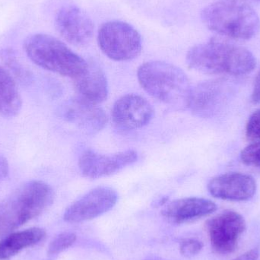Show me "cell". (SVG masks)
Masks as SVG:
<instances>
[{
  "label": "cell",
  "instance_id": "cell-1",
  "mask_svg": "<svg viewBox=\"0 0 260 260\" xmlns=\"http://www.w3.org/2000/svg\"><path fill=\"white\" fill-rule=\"evenodd\" d=\"M186 59L189 68L209 75L243 76L251 73L256 66V58L247 49L218 41L194 46Z\"/></svg>",
  "mask_w": 260,
  "mask_h": 260
},
{
  "label": "cell",
  "instance_id": "cell-2",
  "mask_svg": "<svg viewBox=\"0 0 260 260\" xmlns=\"http://www.w3.org/2000/svg\"><path fill=\"white\" fill-rule=\"evenodd\" d=\"M138 79L144 90L159 102L175 108H187L191 89L181 69L162 61L140 66Z\"/></svg>",
  "mask_w": 260,
  "mask_h": 260
},
{
  "label": "cell",
  "instance_id": "cell-3",
  "mask_svg": "<svg viewBox=\"0 0 260 260\" xmlns=\"http://www.w3.org/2000/svg\"><path fill=\"white\" fill-rule=\"evenodd\" d=\"M201 18L212 31L235 40H249L257 35L260 20L250 6L235 0L215 2L204 8Z\"/></svg>",
  "mask_w": 260,
  "mask_h": 260
},
{
  "label": "cell",
  "instance_id": "cell-4",
  "mask_svg": "<svg viewBox=\"0 0 260 260\" xmlns=\"http://www.w3.org/2000/svg\"><path fill=\"white\" fill-rule=\"evenodd\" d=\"M27 57L38 67L62 76L76 79L85 73L88 62L67 44L45 34L30 35L24 41Z\"/></svg>",
  "mask_w": 260,
  "mask_h": 260
},
{
  "label": "cell",
  "instance_id": "cell-5",
  "mask_svg": "<svg viewBox=\"0 0 260 260\" xmlns=\"http://www.w3.org/2000/svg\"><path fill=\"white\" fill-rule=\"evenodd\" d=\"M54 200L53 188L41 180L21 185L6 200L0 209V224L16 229L47 210Z\"/></svg>",
  "mask_w": 260,
  "mask_h": 260
},
{
  "label": "cell",
  "instance_id": "cell-6",
  "mask_svg": "<svg viewBox=\"0 0 260 260\" xmlns=\"http://www.w3.org/2000/svg\"><path fill=\"white\" fill-rule=\"evenodd\" d=\"M98 42L108 58L119 62L135 59L142 49V38L138 30L122 21L104 23L99 28Z\"/></svg>",
  "mask_w": 260,
  "mask_h": 260
},
{
  "label": "cell",
  "instance_id": "cell-7",
  "mask_svg": "<svg viewBox=\"0 0 260 260\" xmlns=\"http://www.w3.org/2000/svg\"><path fill=\"white\" fill-rule=\"evenodd\" d=\"M246 227L244 217L234 211H225L209 219L206 228L214 251L221 255L235 251Z\"/></svg>",
  "mask_w": 260,
  "mask_h": 260
},
{
  "label": "cell",
  "instance_id": "cell-8",
  "mask_svg": "<svg viewBox=\"0 0 260 260\" xmlns=\"http://www.w3.org/2000/svg\"><path fill=\"white\" fill-rule=\"evenodd\" d=\"M117 199V192L111 188H94L66 210L64 220L69 223H80L94 219L113 209Z\"/></svg>",
  "mask_w": 260,
  "mask_h": 260
},
{
  "label": "cell",
  "instance_id": "cell-9",
  "mask_svg": "<svg viewBox=\"0 0 260 260\" xmlns=\"http://www.w3.org/2000/svg\"><path fill=\"white\" fill-rule=\"evenodd\" d=\"M137 159V153L133 150L102 154L89 149L81 154L79 168L84 177L98 179L116 174L134 164Z\"/></svg>",
  "mask_w": 260,
  "mask_h": 260
},
{
  "label": "cell",
  "instance_id": "cell-10",
  "mask_svg": "<svg viewBox=\"0 0 260 260\" xmlns=\"http://www.w3.org/2000/svg\"><path fill=\"white\" fill-rule=\"evenodd\" d=\"M55 24L59 35L76 47L87 45L94 33L91 18L76 6L62 7L56 14Z\"/></svg>",
  "mask_w": 260,
  "mask_h": 260
},
{
  "label": "cell",
  "instance_id": "cell-11",
  "mask_svg": "<svg viewBox=\"0 0 260 260\" xmlns=\"http://www.w3.org/2000/svg\"><path fill=\"white\" fill-rule=\"evenodd\" d=\"M153 116L151 104L138 94L123 96L115 102L112 109L114 123L123 129H140L150 123Z\"/></svg>",
  "mask_w": 260,
  "mask_h": 260
},
{
  "label": "cell",
  "instance_id": "cell-12",
  "mask_svg": "<svg viewBox=\"0 0 260 260\" xmlns=\"http://www.w3.org/2000/svg\"><path fill=\"white\" fill-rule=\"evenodd\" d=\"M227 96L228 85L225 81H206L191 89L187 108L196 116L208 118L219 111Z\"/></svg>",
  "mask_w": 260,
  "mask_h": 260
},
{
  "label": "cell",
  "instance_id": "cell-13",
  "mask_svg": "<svg viewBox=\"0 0 260 260\" xmlns=\"http://www.w3.org/2000/svg\"><path fill=\"white\" fill-rule=\"evenodd\" d=\"M211 195L229 201H247L256 193V183L253 177L241 173H229L214 177L208 184Z\"/></svg>",
  "mask_w": 260,
  "mask_h": 260
},
{
  "label": "cell",
  "instance_id": "cell-14",
  "mask_svg": "<svg viewBox=\"0 0 260 260\" xmlns=\"http://www.w3.org/2000/svg\"><path fill=\"white\" fill-rule=\"evenodd\" d=\"M61 113L67 121L88 135L99 133L108 122V117L102 108L77 97L67 102Z\"/></svg>",
  "mask_w": 260,
  "mask_h": 260
},
{
  "label": "cell",
  "instance_id": "cell-15",
  "mask_svg": "<svg viewBox=\"0 0 260 260\" xmlns=\"http://www.w3.org/2000/svg\"><path fill=\"white\" fill-rule=\"evenodd\" d=\"M216 210V204L211 200L188 197L168 203L161 214L170 222L182 224L207 216Z\"/></svg>",
  "mask_w": 260,
  "mask_h": 260
},
{
  "label": "cell",
  "instance_id": "cell-16",
  "mask_svg": "<svg viewBox=\"0 0 260 260\" xmlns=\"http://www.w3.org/2000/svg\"><path fill=\"white\" fill-rule=\"evenodd\" d=\"M74 80L77 98L98 105L108 99V84L105 72L94 62H88L85 73Z\"/></svg>",
  "mask_w": 260,
  "mask_h": 260
},
{
  "label": "cell",
  "instance_id": "cell-17",
  "mask_svg": "<svg viewBox=\"0 0 260 260\" xmlns=\"http://www.w3.org/2000/svg\"><path fill=\"white\" fill-rule=\"evenodd\" d=\"M45 236V231L40 228L11 234L0 242V259H9L24 249L36 245Z\"/></svg>",
  "mask_w": 260,
  "mask_h": 260
},
{
  "label": "cell",
  "instance_id": "cell-18",
  "mask_svg": "<svg viewBox=\"0 0 260 260\" xmlns=\"http://www.w3.org/2000/svg\"><path fill=\"white\" fill-rule=\"evenodd\" d=\"M22 101L10 73L0 66V116L12 118L19 114Z\"/></svg>",
  "mask_w": 260,
  "mask_h": 260
},
{
  "label": "cell",
  "instance_id": "cell-19",
  "mask_svg": "<svg viewBox=\"0 0 260 260\" xmlns=\"http://www.w3.org/2000/svg\"><path fill=\"white\" fill-rule=\"evenodd\" d=\"M76 241V235L71 232H63L56 236L48 247L49 255L59 254L71 247Z\"/></svg>",
  "mask_w": 260,
  "mask_h": 260
},
{
  "label": "cell",
  "instance_id": "cell-20",
  "mask_svg": "<svg viewBox=\"0 0 260 260\" xmlns=\"http://www.w3.org/2000/svg\"><path fill=\"white\" fill-rule=\"evenodd\" d=\"M241 159L244 165L260 168V141L246 147L241 151Z\"/></svg>",
  "mask_w": 260,
  "mask_h": 260
},
{
  "label": "cell",
  "instance_id": "cell-21",
  "mask_svg": "<svg viewBox=\"0 0 260 260\" xmlns=\"http://www.w3.org/2000/svg\"><path fill=\"white\" fill-rule=\"evenodd\" d=\"M246 136L250 142L260 141V109L254 111L249 118L246 126Z\"/></svg>",
  "mask_w": 260,
  "mask_h": 260
},
{
  "label": "cell",
  "instance_id": "cell-22",
  "mask_svg": "<svg viewBox=\"0 0 260 260\" xmlns=\"http://www.w3.org/2000/svg\"><path fill=\"white\" fill-rule=\"evenodd\" d=\"M203 244L199 240L187 239L180 244V253L186 257L196 256L202 251Z\"/></svg>",
  "mask_w": 260,
  "mask_h": 260
},
{
  "label": "cell",
  "instance_id": "cell-23",
  "mask_svg": "<svg viewBox=\"0 0 260 260\" xmlns=\"http://www.w3.org/2000/svg\"><path fill=\"white\" fill-rule=\"evenodd\" d=\"M251 101L253 103H260V70L256 75L253 85V92H252Z\"/></svg>",
  "mask_w": 260,
  "mask_h": 260
},
{
  "label": "cell",
  "instance_id": "cell-24",
  "mask_svg": "<svg viewBox=\"0 0 260 260\" xmlns=\"http://www.w3.org/2000/svg\"><path fill=\"white\" fill-rule=\"evenodd\" d=\"M9 165L6 157L0 155V181L4 180L9 175Z\"/></svg>",
  "mask_w": 260,
  "mask_h": 260
},
{
  "label": "cell",
  "instance_id": "cell-25",
  "mask_svg": "<svg viewBox=\"0 0 260 260\" xmlns=\"http://www.w3.org/2000/svg\"><path fill=\"white\" fill-rule=\"evenodd\" d=\"M259 250L257 249L248 250L233 260H257L259 257Z\"/></svg>",
  "mask_w": 260,
  "mask_h": 260
},
{
  "label": "cell",
  "instance_id": "cell-26",
  "mask_svg": "<svg viewBox=\"0 0 260 260\" xmlns=\"http://www.w3.org/2000/svg\"><path fill=\"white\" fill-rule=\"evenodd\" d=\"M257 1H260V0H257Z\"/></svg>",
  "mask_w": 260,
  "mask_h": 260
}]
</instances>
